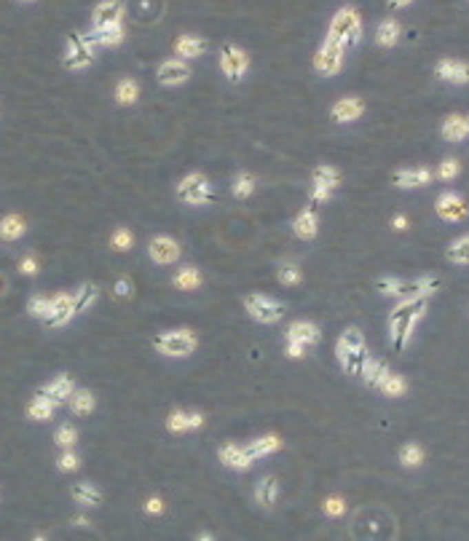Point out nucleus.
<instances>
[{
  "label": "nucleus",
  "instance_id": "1",
  "mask_svg": "<svg viewBox=\"0 0 469 541\" xmlns=\"http://www.w3.org/2000/svg\"><path fill=\"white\" fill-rule=\"evenodd\" d=\"M426 314V297H408V300H399L395 311L389 314V332H392V346L395 351H402L408 341H410V332L416 327V321Z\"/></svg>",
  "mask_w": 469,
  "mask_h": 541
},
{
  "label": "nucleus",
  "instance_id": "2",
  "mask_svg": "<svg viewBox=\"0 0 469 541\" xmlns=\"http://www.w3.org/2000/svg\"><path fill=\"white\" fill-rule=\"evenodd\" d=\"M335 354H338L341 368L348 375H359L362 368H365V359H368V346H365L362 332L357 327H348L344 335L338 338V343H335Z\"/></svg>",
  "mask_w": 469,
  "mask_h": 541
},
{
  "label": "nucleus",
  "instance_id": "3",
  "mask_svg": "<svg viewBox=\"0 0 469 541\" xmlns=\"http://www.w3.org/2000/svg\"><path fill=\"white\" fill-rule=\"evenodd\" d=\"M378 293L384 295L399 297V300H408V297H429L432 293L440 290V279L435 276H426V279H413V282H402V279H378L375 282Z\"/></svg>",
  "mask_w": 469,
  "mask_h": 541
},
{
  "label": "nucleus",
  "instance_id": "4",
  "mask_svg": "<svg viewBox=\"0 0 469 541\" xmlns=\"http://www.w3.org/2000/svg\"><path fill=\"white\" fill-rule=\"evenodd\" d=\"M327 38L338 41L344 49L357 46V43H359V38H362V22H359V14H357L351 6L341 8V11L333 17V22H330V32H327Z\"/></svg>",
  "mask_w": 469,
  "mask_h": 541
},
{
  "label": "nucleus",
  "instance_id": "5",
  "mask_svg": "<svg viewBox=\"0 0 469 541\" xmlns=\"http://www.w3.org/2000/svg\"><path fill=\"white\" fill-rule=\"evenodd\" d=\"M153 348L164 357H188L198 348V338L194 330H169L153 338Z\"/></svg>",
  "mask_w": 469,
  "mask_h": 541
},
{
  "label": "nucleus",
  "instance_id": "6",
  "mask_svg": "<svg viewBox=\"0 0 469 541\" xmlns=\"http://www.w3.org/2000/svg\"><path fill=\"white\" fill-rule=\"evenodd\" d=\"M94 62V43L89 35L73 32L67 38V51H65V67L67 70H83Z\"/></svg>",
  "mask_w": 469,
  "mask_h": 541
},
{
  "label": "nucleus",
  "instance_id": "7",
  "mask_svg": "<svg viewBox=\"0 0 469 541\" xmlns=\"http://www.w3.org/2000/svg\"><path fill=\"white\" fill-rule=\"evenodd\" d=\"M177 198L185 201V204H191V206L209 204V198H212V193H209V180H207L201 172H194V174H188V177H183L180 185H177Z\"/></svg>",
  "mask_w": 469,
  "mask_h": 541
},
{
  "label": "nucleus",
  "instance_id": "8",
  "mask_svg": "<svg viewBox=\"0 0 469 541\" xmlns=\"http://www.w3.org/2000/svg\"><path fill=\"white\" fill-rule=\"evenodd\" d=\"M247 67H249V56L242 46H233V43L222 46L220 49V70L228 81L239 83V81L244 78V73H247Z\"/></svg>",
  "mask_w": 469,
  "mask_h": 541
},
{
  "label": "nucleus",
  "instance_id": "9",
  "mask_svg": "<svg viewBox=\"0 0 469 541\" xmlns=\"http://www.w3.org/2000/svg\"><path fill=\"white\" fill-rule=\"evenodd\" d=\"M244 308L249 311L252 319L263 321V324H271V321H279L284 317V306L266 295H247L244 297Z\"/></svg>",
  "mask_w": 469,
  "mask_h": 541
},
{
  "label": "nucleus",
  "instance_id": "10",
  "mask_svg": "<svg viewBox=\"0 0 469 541\" xmlns=\"http://www.w3.org/2000/svg\"><path fill=\"white\" fill-rule=\"evenodd\" d=\"M344 51L346 49L338 43V41L327 38V41L322 43V49L317 51V56H314V67H317L322 75H335L341 67H344Z\"/></svg>",
  "mask_w": 469,
  "mask_h": 541
},
{
  "label": "nucleus",
  "instance_id": "11",
  "mask_svg": "<svg viewBox=\"0 0 469 541\" xmlns=\"http://www.w3.org/2000/svg\"><path fill=\"white\" fill-rule=\"evenodd\" d=\"M148 255L150 260L158 263V266H172L180 260V244L169 236H156V239H150Z\"/></svg>",
  "mask_w": 469,
  "mask_h": 541
},
{
  "label": "nucleus",
  "instance_id": "12",
  "mask_svg": "<svg viewBox=\"0 0 469 541\" xmlns=\"http://www.w3.org/2000/svg\"><path fill=\"white\" fill-rule=\"evenodd\" d=\"M73 300L75 297L70 293H59L56 297H51V311L49 317H46V327H62V324H67V321L75 317V308H73Z\"/></svg>",
  "mask_w": 469,
  "mask_h": 541
},
{
  "label": "nucleus",
  "instance_id": "13",
  "mask_svg": "<svg viewBox=\"0 0 469 541\" xmlns=\"http://www.w3.org/2000/svg\"><path fill=\"white\" fill-rule=\"evenodd\" d=\"M124 3L121 0H102L94 6L92 14V27H105V25H118L124 19Z\"/></svg>",
  "mask_w": 469,
  "mask_h": 541
},
{
  "label": "nucleus",
  "instance_id": "14",
  "mask_svg": "<svg viewBox=\"0 0 469 541\" xmlns=\"http://www.w3.org/2000/svg\"><path fill=\"white\" fill-rule=\"evenodd\" d=\"M191 78V67L183 59H167L158 65V83L164 86H180Z\"/></svg>",
  "mask_w": 469,
  "mask_h": 541
},
{
  "label": "nucleus",
  "instance_id": "15",
  "mask_svg": "<svg viewBox=\"0 0 469 541\" xmlns=\"http://www.w3.org/2000/svg\"><path fill=\"white\" fill-rule=\"evenodd\" d=\"M218 458H220L228 469H236V471H244V469H249L252 467V461H255V458L247 453V447H244V445H236V443L222 445L220 450H218Z\"/></svg>",
  "mask_w": 469,
  "mask_h": 541
},
{
  "label": "nucleus",
  "instance_id": "16",
  "mask_svg": "<svg viewBox=\"0 0 469 541\" xmlns=\"http://www.w3.org/2000/svg\"><path fill=\"white\" fill-rule=\"evenodd\" d=\"M75 392V381L67 375V372H62V375H56L54 381H49L46 386H41L38 389V394H43V396H49V399H54L56 405H62L65 399H70Z\"/></svg>",
  "mask_w": 469,
  "mask_h": 541
},
{
  "label": "nucleus",
  "instance_id": "17",
  "mask_svg": "<svg viewBox=\"0 0 469 541\" xmlns=\"http://www.w3.org/2000/svg\"><path fill=\"white\" fill-rule=\"evenodd\" d=\"M435 209H437V215L443 220H461V218H467V204H464V198L456 196V193H443V196L437 198Z\"/></svg>",
  "mask_w": 469,
  "mask_h": 541
},
{
  "label": "nucleus",
  "instance_id": "18",
  "mask_svg": "<svg viewBox=\"0 0 469 541\" xmlns=\"http://www.w3.org/2000/svg\"><path fill=\"white\" fill-rule=\"evenodd\" d=\"M89 38H92V43H94V46H105V49H110V46H118V43H124L126 32H124V25L118 22V25L92 27Z\"/></svg>",
  "mask_w": 469,
  "mask_h": 541
},
{
  "label": "nucleus",
  "instance_id": "19",
  "mask_svg": "<svg viewBox=\"0 0 469 541\" xmlns=\"http://www.w3.org/2000/svg\"><path fill=\"white\" fill-rule=\"evenodd\" d=\"M317 231H320V218H317L314 206H306L295 218V222H293V233L298 239H314Z\"/></svg>",
  "mask_w": 469,
  "mask_h": 541
},
{
  "label": "nucleus",
  "instance_id": "20",
  "mask_svg": "<svg viewBox=\"0 0 469 541\" xmlns=\"http://www.w3.org/2000/svg\"><path fill=\"white\" fill-rule=\"evenodd\" d=\"M207 46L209 43L204 38H198V35H183V38L174 41V54L180 59H196V56H201L207 51Z\"/></svg>",
  "mask_w": 469,
  "mask_h": 541
},
{
  "label": "nucleus",
  "instance_id": "21",
  "mask_svg": "<svg viewBox=\"0 0 469 541\" xmlns=\"http://www.w3.org/2000/svg\"><path fill=\"white\" fill-rule=\"evenodd\" d=\"M362 110H365L362 99L346 97V99H341V102H335V105H333V118H335L338 123L357 121V118L362 116Z\"/></svg>",
  "mask_w": 469,
  "mask_h": 541
},
{
  "label": "nucleus",
  "instance_id": "22",
  "mask_svg": "<svg viewBox=\"0 0 469 541\" xmlns=\"http://www.w3.org/2000/svg\"><path fill=\"white\" fill-rule=\"evenodd\" d=\"M437 75L450 83H469V65L456 62V59H443L437 62Z\"/></svg>",
  "mask_w": 469,
  "mask_h": 541
},
{
  "label": "nucleus",
  "instance_id": "23",
  "mask_svg": "<svg viewBox=\"0 0 469 541\" xmlns=\"http://www.w3.org/2000/svg\"><path fill=\"white\" fill-rule=\"evenodd\" d=\"M392 180H395L397 188H421V185H429L432 172L424 167L421 169H402V172L392 174Z\"/></svg>",
  "mask_w": 469,
  "mask_h": 541
},
{
  "label": "nucleus",
  "instance_id": "24",
  "mask_svg": "<svg viewBox=\"0 0 469 541\" xmlns=\"http://www.w3.org/2000/svg\"><path fill=\"white\" fill-rule=\"evenodd\" d=\"M287 341H295V343H303V346H314L320 341V327L311 324V321H295V324L287 330Z\"/></svg>",
  "mask_w": 469,
  "mask_h": 541
},
{
  "label": "nucleus",
  "instance_id": "25",
  "mask_svg": "<svg viewBox=\"0 0 469 541\" xmlns=\"http://www.w3.org/2000/svg\"><path fill=\"white\" fill-rule=\"evenodd\" d=\"M59 405L54 402V399H49V396H43V394H35L32 396V402L27 405V416L32 421H49L51 416H54V410H56Z\"/></svg>",
  "mask_w": 469,
  "mask_h": 541
},
{
  "label": "nucleus",
  "instance_id": "26",
  "mask_svg": "<svg viewBox=\"0 0 469 541\" xmlns=\"http://www.w3.org/2000/svg\"><path fill=\"white\" fill-rule=\"evenodd\" d=\"M94 394L89 392V389H75L73 396H70V410H73V416L78 418H86V416H92L94 413Z\"/></svg>",
  "mask_w": 469,
  "mask_h": 541
},
{
  "label": "nucleus",
  "instance_id": "27",
  "mask_svg": "<svg viewBox=\"0 0 469 541\" xmlns=\"http://www.w3.org/2000/svg\"><path fill=\"white\" fill-rule=\"evenodd\" d=\"M25 231H27V222L19 215H6L0 220V239L3 242H17V239L25 236Z\"/></svg>",
  "mask_w": 469,
  "mask_h": 541
},
{
  "label": "nucleus",
  "instance_id": "28",
  "mask_svg": "<svg viewBox=\"0 0 469 541\" xmlns=\"http://www.w3.org/2000/svg\"><path fill=\"white\" fill-rule=\"evenodd\" d=\"M172 284L177 287V290L194 293V290L201 287V270H198L196 266H185V268H180L172 276Z\"/></svg>",
  "mask_w": 469,
  "mask_h": 541
},
{
  "label": "nucleus",
  "instance_id": "29",
  "mask_svg": "<svg viewBox=\"0 0 469 541\" xmlns=\"http://www.w3.org/2000/svg\"><path fill=\"white\" fill-rule=\"evenodd\" d=\"M389 372H392V370H389V365H386L384 359H371V357H368V359H365V368H362L359 375L365 378L368 386H375V389H378V383H381Z\"/></svg>",
  "mask_w": 469,
  "mask_h": 541
},
{
  "label": "nucleus",
  "instance_id": "30",
  "mask_svg": "<svg viewBox=\"0 0 469 541\" xmlns=\"http://www.w3.org/2000/svg\"><path fill=\"white\" fill-rule=\"evenodd\" d=\"M70 496H73L81 507H99L102 504V493L94 485H89V482H75L73 488H70Z\"/></svg>",
  "mask_w": 469,
  "mask_h": 541
},
{
  "label": "nucleus",
  "instance_id": "31",
  "mask_svg": "<svg viewBox=\"0 0 469 541\" xmlns=\"http://www.w3.org/2000/svg\"><path fill=\"white\" fill-rule=\"evenodd\" d=\"M247 447V453L252 458H263V456H271L273 450H279L282 447V440L279 437H273V434H266V437H258V440H252Z\"/></svg>",
  "mask_w": 469,
  "mask_h": 541
},
{
  "label": "nucleus",
  "instance_id": "32",
  "mask_svg": "<svg viewBox=\"0 0 469 541\" xmlns=\"http://www.w3.org/2000/svg\"><path fill=\"white\" fill-rule=\"evenodd\" d=\"M467 118L464 116H448L443 123V137L445 140H450V142H459V140H464L467 137Z\"/></svg>",
  "mask_w": 469,
  "mask_h": 541
},
{
  "label": "nucleus",
  "instance_id": "33",
  "mask_svg": "<svg viewBox=\"0 0 469 541\" xmlns=\"http://www.w3.org/2000/svg\"><path fill=\"white\" fill-rule=\"evenodd\" d=\"M375 41H378V46L392 49L397 41H399V22H395V19H384V22L378 25Z\"/></svg>",
  "mask_w": 469,
  "mask_h": 541
},
{
  "label": "nucleus",
  "instance_id": "34",
  "mask_svg": "<svg viewBox=\"0 0 469 541\" xmlns=\"http://www.w3.org/2000/svg\"><path fill=\"white\" fill-rule=\"evenodd\" d=\"M276 496H279V482H276L273 477H263V480L258 482V488H255V498H258V504H263V507H273V504H276Z\"/></svg>",
  "mask_w": 469,
  "mask_h": 541
},
{
  "label": "nucleus",
  "instance_id": "35",
  "mask_svg": "<svg viewBox=\"0 0 469 541\" xmlns=\"http://www.w3.org/2000/svg\"><path fill=\"white\" fill-rule=\"evenodd\" d=\"M73 297H75L73 300L75 314H83V311H89V308L94 306V300H97V287H94L92 282H86V284H83Z\"/></svg>",
  "mask_w": 469,
  "mask_h": 541
},
{
  "label": "nucleus",
  "instance_id": "36",
  "mask_svg": "<svg viewBox=\"0 0 469 541\" xmlns=\"http://www.w3.org/2000/svg\"><path fill=\"white\" fill-rule=\"evenodd\" d=\"M137 97H140V83L134 78H124L116 86V102L118 105H132V102H137Z\"/></svg>",
  "mask_w": 469,
  "mask_h": 541
},
{
  "label": "nucleus",
  "instance_id": "37",
  "mask_svg": "<svg viewBox=\"0 0 469 541\" xmlns=\"http://www.w3.org/2000/svg\"><path fill=\"white\" fill-rule=\"evenodd\" d=\"M378 389L384 396H402L405 389H408V383H405V378L402 375H397V372H389L381 383H378Z\"/></svg>",
  "mask_w": 469,
  "mask_h": 541
},
{
  "label": "nucleus",
  "instance_id": "38",
  "mask_svg": "<svg viewBox=\"0 0 469 541\" xmlns=\"http://www.w3.org/2000/svg\"><path fill=\"white\" fill-rule=\"evenodd\" d=\"M448 260L450 263H459V266H467L469 263V233L456 239L453 244L448 246Z\"/></svg>",
  "mask_w": 469,
  "mask_h": 541
},
{
  "label": "nucleus",
  "instance_id": "39",
  "mask_svg": "<svg viewBox=\"0 0 469 541\" xmlns=\"http://www.w3.org/2000/svg\"><path fill=\"white\" fill-rule=\"evenodd\" d=\"M314 182H322V185H327V188H338L341 185V174L338 169H333V167H317L314 169Z\"/></svg>",
  "mask_w": 469,
  "mask_h": 541
},
{
  "label": "nucleus",
  "instance_id": "40",
  "mask_svg": "<svg viewBox=\"0 0 469 541\" xmlns=\"http://www.w3.org/2000/svg\"><path fill=\"white\" fill-rule=\"evenodd\" d=\"M27 311H30V317H35V319H46L51 311V297H43V295L30 297Z\"/></svg>",
  "mask_w": 469,
  "mask_h": 541
},
{
  "label": "nucleus",
  "instance_id": "41",
  "mask_svg": "<svg viewBox=\"0 0 469 541\" xmlns=\"http://www.w3.org/2000/svg\"><path fill=\"white\" fill-rule=\"evenodd\" d=\"M132 244H134V236H132L129 228H118V231L110 236V246H113L116 252H129Z\"/></svg>",
  "mask_w": 469,
  "mask_h": 541
},
{
  "label": "nucleus",
  "instance_id": "42",
  "mask_svg": "<svg viewBox=\"0 0 469 541\" xmlns=\"http://www.w3.org/2000/svg\"><path fill=\"white\" fill-rule=\"evenodd\" d=\"M399 461H402L405 467H419L421 461H424V450H421L416 443H408L402 447V453H399Z\"/></svg>",
  "mask_w": 469,
  "mask_h": 541
},
{
  "label": "nucleus",
  "instance_id": "43",
  "mask_svg": "<svg viewBox=\"0 0 469 541\" xmlns=\"http://www.w3.org/2000/svg\"><path fill=\"white\" fill-rule=\"evenodd\" d=\"M167 429H169L172 434L191 432V429H188V413H183V410H174V413H169V418H167Z\"/></svg>",
  "mask_w": 469,
  "mask_h": 541
},
{
  "label": "nucleus",
  "instance_id": "44",
  "mask_svg": "<svg viewBox=\"0 0 469 541\" xmlns=\"http://www.w3.org/2000/svg\"><path fill=\"white\" fill-rule=\"evenodd\" d=\"M231 191H233V196L236 198H247L249 193L255 191V180H252L249 174H239V177L233 180V188H231Z\"/></svg>",
  "mask_w": 469,
  "mask_h": 541
},
{
  "label": "nucleus",
  "instance_id": "45",
  "mask_svg": "<svg viewBox=\"0 0 469 541\" xmlns=\"http://www.w3.org/2000/svg\"><path fill=\"white\" fill-rule=\"evenodd\" d=\"M54 440H56L59 447H73V445L78 443V432H75L70 423H65V426H59V429H56Z\"/></svg>",
  "mask_w": 469,
  "mask_h": 541
},
{
  "label": "nucleus",
  "instance_id": "46",
  "mask_svg": "<svg viewBox=\"0 0 469 541\" xmlns=\"http://www.w3.org/2000/svg\"><path fill=\"white\" fill-rule=\"evenodd\" d=\"M78 467H81V458L75 456L70 447H65V453L56 458V469H59V471H75Z\"/></svg>",
  "mask_w": 469,
  "mask_h": 541
},
{
  "label": "nucleus",
  "instance_id": "47",
  "mask_svg": "<svg viewBox=\"0 0 469 541\" xmlns=\"http://www.w3.org/2000/svg\"><path fill=\"white\" fill-rule=\"evenodd\" d=\"M276 276H279V282H282L284 287L300 284V279H303V276H300V270H298L295 266H284V268H279V273H276Z\"/></svg>",
  "mask_w": 469,
  "mask_h": 541
},
{
  "label": "nucleus",
  "instance_id": "48",
  "mask_svg": "<svg viewBox=\"0 0 469 541\" xmlns=\"http://www.w3.org/2000/svg\"><path fill=\"white\" fill-rule=\"evenodd\" d=\"M459 169H461V167H459L456 158H445L443 164L437 167V177H440V180H453V177L459 174Z\"/></svg>",
  "mask_w": 469,
  "mask_h": 541
},
{
  "label": "nucleus",
  "instance_id": "49",
  "mask_svg": "<svg viewBox=\"0 0 469 541\" xmlns=\"http://www.w3.org/2000/svg\"><path fill=\"white\" fill-rule=\"evenodd\" d=\"M330 196H333V188H327V185H322V182H314V185H311V191H309L311 204H324Z\"/></svg>",
  "mask_w": 469,
  "mask_h": 541
},
{
  "label": "nucleus",
  "instance_id": "50",
  "mask_svg": "<svg viewBox=\"0 0 469 541\" xmlns=\"http://www.w3.org/2000/svg\"><path fill=\"white\" fill-rule=\"evenodd\" d=\"M132 290H134V284H132V279H126V276L113 284V295L116 297H129L132 295Z\"/></svg>",
  "mask_w": 469,
  "mask_h": 541
},
{
  "label": "nucleus",
  "instance_id": "51",
  "mask_svg": "<svg viewBox=\"0 0 469 541\" xmlns=\"http://www.w3.org/2000/svg\"><path fill=\"white\" fill-rule=\"evenodd\" d=\"M344 509H346V504L341 498H327V501H324V515L338 517V515H344Z\"/></svg>",
  "mask_w": 469,
  "mask_h": 541
},
{
  "label": "nucleus",
  "instance_id": "52",
  "mask_svg": "<svg viewBox=\"0 0 469 541\" xmlns=\"http://www.w3.org/2000/svg\"><path fill=\"white\" fill-rule=\"evenodd\" d=\"M38 270H41L38 268V260H35L32 255H27V257L19 260V273H25V276H35Z\"/></svg>",
  "mask_w": 469,
  "mask_h": 541
},
{
  "label": "nucleus",
  "instance_id": "53",
  "mask_svg": "<svg viewBox=\"0 0 469 541\" xmlns=\"http://www.w3.org/2000/svg\"><path fill=\"white\" fill-rule=\"evenodd\" d=\"M145 512H150V515H161V512H164V501H161L158 496L148 498V501H145Z\"/></svg>",
  "mask_w": 469,
  "mask_h": 541
},
{
  "label": "nucleus",
  "instance_id": "54",
  "mask_svg": "<svg viewBox=\"0 0 469 541\" xmlns=\"http://www.w3.org/2000/svg\"><path fill=\"white\" fill-rule=\"evenodd\" d=\"M287 357H293V359H300V357H306V354H303V343L287 341Z\"/></svg>",
  "mask_w": 469,
  "mask_h": 541
},
{
  "label": "nucleus",
  "instance_id": "55",
  "mask_svg": "<svg viewBox=\"0 0 469 541\" xmlns=\"http://www.w3.org/2000/svg\"><path fill=\"white\" fill-rule=\"evenodd\" d=\"M204 426V416L201 413H188V429H201Z\"/></svg>",
  "mask_w": 469,
  "mask_h": 541
},
{
  "label": "nucleus",
  "instance_id": "56",
  "mask_svg": "<svg viewBox=\"0 0 469 541\" xmlns=\"http://www.w3.org/2000/svg\"><path fill=\"white\" fill-rule=\"evenodd\" d=\"M73 525L75 528H92V520H89V517H83V515H78V517H73Z\"/></svg>",
  "mask_w": 469,
  "mask_h": 541
},
{
  "label": "nucleus",
  "instance_id": "57",
  "mask_svg": "<svg viewBox=\"0 0 469 541\" xmlns=\"http://www.w3.org/2000/svg\"><path fill=\"white\" fill-rule=\"evenodd\" d=\"M413 0H389V8H405V6H410Z\"/></svg>",
  "mask_w": 469,
  "mask_h": 541
},
{
  "label": "nucleus",
  "instance_id": "58",
  "mask_svg": "<svg viewBox=\"0 0 469 541\" xmlns=\"http://www.w3.org/2000/svg\"><path fill=\"white\" fill-rule=\"evenodd\" d=\"M395 228H397V231H405V228H408V220H405L402 215H397V218H395Z\"/></svg>",
  "mask_w": 469,
  "mask_h": 541
},
{
  "label": "nucleus",
  "instance_id": "59",
  "mask_svg": "<svg viewBox=\"0 0 469 541\" xmlns=\"http://www.w3.org/2000/svg\"><path fill=\"white\" fill-rule=\"evenodd\" d=\"M19 3H30V0H19Z\"/></svg>",
  "mask_w": 469,
  "mask_h": 541
},
{
  "label": "nucleus",
  "instance_id": "60",
  "mask_svg": "<svg viewBox=\"0 0 469 541\" xmlns=\"http://www.w3.org/2000/svg\"><path fill=\"white\" fill-rule=\"evenodd\" d=\"M467 129H469V118H467Z\"/></svg>",
  "mask_w": 469,
  "mask_h": 541
}]
</instances>
